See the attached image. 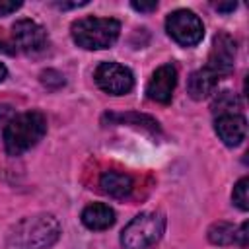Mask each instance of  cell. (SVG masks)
<instances>
[{"label": "cell", "instance_id": "6da1fadb", "mask_svg": "<svg viewBox=\"0 0 249 249\" xmlns=\"http://www.w3.org/2000/svg\"><path fill=\"white\" fill-rule=\"evenodd\" d=\"M58 237L60 224L53 214H33L10 228L6 249H51Z\"/></svg>", "mask_w": 249, "mask_h": 249}, {"label": "cell", "instance_id": "7a4b0ae2", "mask_svg": "<svg viewBox=\"0 0 249 249\" xmlns=\"http://www.w3.org/2000/svg\"><path fill=\"white\" fill-rule=\"evenodd\" d=\"M47 132V119L39 111H27L8 121L4 128V148L10 156L31 150Z\"/></svg>", "mask_w": 249, "mask_h": 249}, {"label": "cell", "instance_id": "3957f363", "mask_svg": "<svg viewBox=\"0 0 249 249\" xmlns=\"http://www.w3.org/2000/svg\"><path fill=\"white\" fill-rule=\"evenodd\" d=\"M121 31V23L113 18H82L72 23L70 33L78 47L88 51L109 49Z\"/></svg>", "mask_w": 249, "mask_h": 249}, {"label": "cell", "instance_id": "277c9868", "mask_svg": "<svg viewBox=\"0 0 249 249\" xmlns=\"http://www.w3.org/2000/svg\"><path fill=\"white\" fill-rule=\"evenodd\" d=\"M165 230V218L160 212H142L134 216L121 231V245L124 249H148Z\"/></svg>", "mask_w": 249, "mask_h": 249}, {"label": "cell", "instance_id": "5b68a950", "mask_svg": "<svg viewBox=\"0 0 249 249\" xmlns=\"http://www.w3.org/2000/svg\"><path fill=\"white\" fill-rule=\"evenodd\" d=\"M165 29L169 37L181 47H195L202 41L204 25L200 18L191 10H175L165 19Z\"/></svg>", "mask_w": 249, "mask_h": 249}, {"label": "cell", "instance_id": "8992f818", "mask_svg": "<svg viewBox=\"0 0 249 249\" xmlns=\"http://www.w3.org/2000/svg\"><path fill=\"white\" fill-rule=\"evenodd\" d=\"M93 78H95V84L111 95H124L134 86L132 72L119 62H101L95 68Z\"/></svg>", "mask_w": 249, "mask_h": 249}, {"label": "cell", "instance_id": "52a82bcc", "mask_svg": "<svg viewBox=\"0 0 249 249\" xmlns=\"http://www.w3.org/2000/svg\"><path fill=\"white\" fill-rule=\"evenodd\" d=\"M12 41L14 45L27 53V54H39L47 49L49 37L43 25H39L33 19H18L12 25Z\"/></svg>", "mask_w": 249, "mask_h": 249}, {"label": "cell", "instance_id": "ba28073f", "mask_svg": "<svg viewBox=\"0 0 249 249\" xmlns=\"http://www.w3.org/2000/svg\"><path fill=\"white\" fill-rule=\"evenodd\" d=\"M233 58H235V41L226 33L216 35L212 41L206 68H210L218 78L226 76L233 70Z\"/></svg>", "mask_w": 249, "mask_h": 249}, {"label": "cell", "instance_id": "9c48e42d", "mask_svg": "<svg viewBox=\"0 0 249 249\" xmlns=\"http://www.w3.org/2000/svg\"><path fill=\"white\" fill-rule=\"evenodd\" d=\"M175 84H177L175 66L173 64H161L152 74V78L146 86V93L156 103H169L171 95H173V89H175Z\"/></svg>", "mask_w": 249, "mask_h": 249}, {"label": "cell", "instance_id": "30bf717a", "mask_svg": "<svg viewBox=\"0 0 249 249\" xmlns=\"http://www.w3.org/2000/svg\"><path fill=\"white\" fill-rule=\"evenodd\" d=\"M216 134L226 146H237L247 134V121L239 113H222L214 121Z\"/></svg>", "mask_w": 249, "mask_h": 249}, {"label": "cell", "instance_id": "8fae6325", "mask_svg": "<svg viewBox=\"0 0 249 249\" xmlns=\"http://www.w3.org/2000/svg\"><path fill=\"white\" fill-rule=\"evenodd\" d=\"M82 224L88 230H95V231L107 230V228H111L115 224V210L109 204L93 202V204H89V206L84 208V212H82Z\"/></svg>", "mask_w": 249, "mask_h": 249}, {"label": "cell", "instance_id": "7c38bea8", "mask_svg": "<svg viewBox=\"0 0 249 249\" xmlns=\"http://www.w3.org/2000/svg\"><path fill=\"white\" fill-rule=\"evenodd\" d=\"M218 80H220V78H218L210 68L204 66V68H200V70H195V72L189 76V80H187V91H189V95H191L193 99L200 101V99L208 97V95L214 91Z\"/></svg>", "mask_w": 249, "mask_h": 249}, {"label": "cell", "instance_id": "4fadbf2b", "mask_svg": "<svg viewBox=\"0 0 249 249\" xmlns=\"http://www.w3.org/2000/svg\"><path fill=\"white\" fill-rule=\"evenodd\" d=\"M99 187L105 195L113 196V198H124L130 195L134 183H132V177L128 173H123V171H105L101 177H99Z\"/></svg>", "mask_w": 249, "mask_h": 249}, {"label": "cell", "instance_id": "5bb4252c", "mask_svg": "<svg viewBox=\"0 0 249 249\" xmlns=\"http://www.w3.org/2000/svg\"><path fill=\"white\" fill-rule=\"evenodd\" d=\"M235 231L237 228L230 222H214L208 228V239L214 245H231L235 243Z\"/></svg>", "mask_w": 249, "mask_h": 249}, {"label": "cell", "instance_id": "9a60e30c", "mask_svg": "<svg viewBox=\"0 0 249 249\" xmlns=\"http://www.w3.org/2000/svg\"><path fill=\"white\" fill-rule=\"evenodd\" d=\"M107 119H109V121H121V123H124V121H134V124H142V126H146V128L152 130V132H160L158 121H154V119L148 117V115H138V113H128V115H107Z\"/></svg>", "mask_w": 249, "mask_h": 249}, {"label": "cell", "instance_id": "2e32d148", "mask_svg": "<svg viewBox=\"0 0 249 249\" xmlns=\"http://www.w3.org/2000/svg\"><path fill=\"white\" fill-rule=\"evenodd\" d=\"M231 200L239 210H249V179L243 177L235 183L233 193H231Z\"/></svg>", "mask_w": 249, "mask_h": 249}, {"label": "cell", "instance_id": "e0dca14e", "mask_svg": "<svg viewBox=\"0 0 249 249\" xmlns=\"http://www.w3.org/2000/svg\"><path fill=\"white\" fill-rule=\"evenodd\" d=\"M233 107H237V99H235V95L231 91H222L214 99V103H212V109L218 115H222V113H235Z\"/></svg>", "mask_w": 249, "mask_h": 249}, {"label": "cell", "instance_id": "ac0fdd59", "mask_svg": "<svg viewBox=\"0 0 249 249\" xmlns=\"http://www.w3.org/2000/svg\"><path fill=\"white\" fill-rule=\"evenodd\" d=\"M41 82H43L47 88H51V89H56V88L64 86V78H62V74L56 72V70H45V72H41Z\"/></svg>", "mask_w": 249, "mask_h": 249}, {"label": "cell", "instance_id": "d6986e66", "mask_svg": "<svg viewBox=\"0 0 249 249\" xmlns=\"http://www.w3.org/2000/svg\"><path fill=\"white\" fill-rule=\"evenodd\" d=\"M21 6V2H10V0H0V16H8L16 12Z\"/></svg>", "mask_w": 249, "mask_h": 249}, {"label": "cell", "instance_id": "ffe728a7", "mask_svg": "<svg viewBox=\"0 0 249 249\" xmlns=\"http://www.w3.org/2000/svg\"><path fill=\"white\" fill-rule=\"evenodd\" d=\"M130 6L138 12H154L158 8V2L156 0H152V2H136L134 0V2H130Z\"/></svg>", "mask_w": 249, "mask_h": 249}, {"label": "cell", "instance_id": "44dd1931", "mask_svg": "<svg viewBox=\"0 0 249 249\" xmlns=\"http://www.w3.org/2000/svg\"><path fill=\"white\" fill-rule=\"evenodd\" d=\"M235 243H239L241 247H247V222H243L235 231Z\"/></svg>", "mask_w": 249, "mask_h": 249}, {"label": "cell", "instance_id": "7402d4cb", "mask_svg": "<svg viewBox=\"0 0 249 249\" xmlns=\"http://www.w3.org/2000/svg\"><path fill=\"white\" fill-rule=\"evenodd\" d=\"M235 6H237L235 2H226V4H222V2H218V4L214 6V8H216L218 12H233V10H235Z\"/></svg>", "mask_w": 249, "mask_h": 249}, {"label": "cell", "instance_id": "603a6c76", "mask_svg": "<svg viewBox=\"0 0 249 249\" xmlns=\"http://www.w3.org/2000/svg\"><path fill=\"white\" fill-rule=\"evenodd\" d=\"M88 2H72V4H66V2H58L56 6L58 8H78V6H86Z\"/></svg>", "mask_w": 249, "mask_h": 249}, {"label": "cell", "instance_id": "cb8c5ba5", "mask_svg": "<svg viewBox=\"0 0 249 249\" xmlns=\"http://www.w3.org/2000/svg\"><path fill=\"white\" fill-rule=\"evenodd\" d=\"M6 74H8V70H6V66H4L2 62H0V82H2L4 78H6Z\"/></svg>", "mask_w": 249, "mask_h": 249}, {"label": "cell", "instance_id": "d4e9b609", "mask_svg": "<svg viewBox=\"0 0 249 249\" xmlns=\"http://www.w3.org/2000/svg\"><path fill=\"white\" fill-rule=\"evenodd\" d=\"M4 47H8V41H4V39H2V29H0V51H6Z\"/></svg>", "mask_w": 249, "mask_h": 249}, {"label": "cell", "instance_id": "484cf974", "mask_svg": "<svg viewBox=\"0 0 249 249\" xmlns=\"http://www.w3.org/2000/svg\"><path fill=\"white\" fill-rule=\"evenodd\" d=\"M8 109H10V107H4V105H2V107H0V121H2V119H4V115H6V113H8Z\"/></svg>", "mask_w": 249, "mask_h": 249}]
</instances>
